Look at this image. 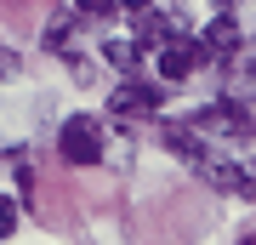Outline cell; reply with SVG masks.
Segmentation results:
<instances>
[{
	"label": "cell",
	"mask_w": 256,
	"mask_h": 245,
	"mask_svg": "<svg viewBox=\"0 0 256 245\" xmlns=\"http://www.w3.org/2000/svg\"><path fill=\"white\" fill-rule=\"evenodd\" d=\"M57 154H63L68 165H97L102 160V126H97L92 114L63 120V131H57Z\"/></svg>",
	"instance_id": "cell-1"
},
{
	"label": "cell",
	"mask_w": 256,
	"mask_h": 245,
	"mask_svg": "<svg viewBox=\"0 0 256 245\" xmlns=\"http://www.w3.org/2000/svg\"><path fill=\"white\" fill-rule=\"evenodd\" d=\"M200 126H210V137L245 143V137H250V109H245L239 97H222V103H210V109L200 114Z\"/></svg>",
	"instance_id": "cell-2"
},
{
	"label": "cell",
	"mask_w": 256,
	"mask_h": 245,
	"mask_svg": "<svg viewBox=\"0 0 256 245\" xmlns=\"http://www.w3.org/2000/svg\"><path fill=\"white\" fill-rule=\"evenodd\" d=\"M194 46H200V57H239V52H245V35H239L234 12H216V18H210V29H205Z\"/></svg>",
	"instance_id": "cell-3"
},
{
	"label": "cell",
	"mask_w": 256,
	"mask_h": 245,
	"mask_svg": "<svg viewBox=\"0 0 256 245\" xmlns=\"http://www.w3.org/2000/svg\"><path fill=\"white\" fill-rule=\"evenodd\" d=\"M165 103V86H142V80H120L108 91V109L114 114H154Z\"/></svg>",
	"instance_id": "cell-4"
},
{
	"label": "cell",
	"mask_w": 256,
	"mask_h": 245,
	"mask_svg": "<svg viewBox=\"0 0 256 245\" xmlns=\"http://www.w3.org/2000/svg\"><path fill=\"white\" fill-rule=\"evenodd\" d=\"M200 63H205V57H200V46H194V40H182V35L160 46V80H171V86H176V80H188Z\"/></svg>",
	"instance_id": "cell-5"
},
{
	"label": "cell",
	"mask_w": 256,
	"mask_h": 245,
	"mask_svg": "<svg viewBox=\"0 0 256 245\" xmlns=\"http://www.w3.org/2000/svg\"><path fill=\"white\" fill-rule=\"evenodd\" d=\"M200 171L210 177V188H228V194H239V200H256V182H250L245 165H234V160H205Z\"/></svg>",
	"instance_id": "cell-6"
},
{
	"label": "cell",
	"mask_w": 256,
	"mask_h": 245,
	"mask_svg": "<svg viewBox=\"0 0 256 245\" xmlns=\"http://www.w3.org/2000/svg\"><path fill=\"white\" fill-rule=\"evenodd\" d=\"M165 40H176V18H165V12H154V6L137 12V35H131V46H137V52L154 46V52H160Z\"/></svg>",
	"instance_id": "cell-7"
},
{
	"label": "cell",
	"mask_w": 256,
	"mask_h": 245,
	"mask_svg": "<svg viewBox=\"0 0 256 245\" xmlns=\"http://www.w3.org/2000/svg\"><path fill=\"white\" fill-rule=\"evenodd\" d=\"M165 148H171L176 160H188V165H205V160H210L205 137L194 131V126H165Z\"/></svg>",
	"instance_id": "cell-8"
},
{
	"label": "cell",
	"mask_w": 256,
	"mask_h": 245,
	"mask_svg": "<svg viewBox=\"0 0 256 245\" xmlns=\"http://www.w3.org/2000/svg\"><path fill=\"white\" fill-rule=\"evenodd\" d=\"M102 57H108L114 69H137V46H131V35H114V40H102Z\"/></svg>",
	"instance_id": "cell-9"
},
{
	"label": "cell",
	"mask_w": 256,
	"mask_h": 245,
	"mask_svg": "<svg viewBox=\"0 0 256 245\" xmlns=\"http://www.w3.org/2000/svg\"><path fill=\"white\" fill-rule=\"evenodd\" d=\"M68 35H74V12H57V18L46 23V46L52 52H68Z\"/></svg>",
	"instance_id": "cell-10"
},
{
	"label": "cell",
	"mask_w": 256,
	"mask_h": 245,
	"mask_svg": "<svg viewBox=\"0 0 256 245\" xmlns=\"http://www.w3.org/2000/svg\"><path fill=\"white\" fill-rule=\"evenodd\" d=\"M12 234H18V200L0 194V239H12Z\"/></svg>",
	"instance_id": "cell-11"
},
{
	"label": "cell",
	"mask_w": 256,
	"mask_h": 245,
	"mask_svg": "<svg viewBox=\"0 0 256 245\" xmlns=\"http://www.w3.org/2000/svg\"><path fill=\"white\" fill-rule=\"evenodd\" d=\"M74 12H86V18H108V12H120V0H74Z\"/></svg>",
	"instance_id": "cell-12"
},
{
	"label": "cell",
	"mask_w": 256,
	"mask_h": 245,
	"mask_svg": "<svg viewBox=\"0 0 256 245\" xmlns=\"http://www.w3.org/2000/svg\"><path fill=\"white\" fill-rule=\"evenodd\" d=\"M12 74H23V57L12 46H0V80H12Z\"/></svg>",
	"instance_id": "cell-13"
},
{
	"label": "cell",
	"mask_w": 256,
	"mask_h": 245,
	"mask_svg": "<svg viewBox=\"0 0 256 245\" xmlns=\"http://www.w3.org/2000/svg\"><path fill=\"white\" fill-rule=\"evenodd\" d=\"M120 6H126V12H148V0H120Z\"/></svg>",
	"instance_id": "cell-14"
},
{
	"label": "cell",
	"mask_w": 256,
	"mask_h": 245,
	"mask_svg": "<svg viewBox=\"0 0 256 245\" xmlns=\"http://www.w3.org/2000/svg\"><path fill=\"white\" fill-rule=\"evenodd\" d=\"M239 245H256V239H250V234H245V239H239Z\"/></svg>",
	"instance_id": "cell-15"
},
{
	"label": "cell",
	"mask_w": 256,
	"mask_h": 245,
	"mask_svg": "<svg viewBox=\"0 0 256 245\" xmlns=\"http://www.w3.org/2000/svg\"><path fill=\"white\" fill-rule=\"evenodd\" d=\"M216 6H222V12H228V0H216Z\"/></svg>",
	"instance_id": "cell-16"
}]
</instances>
